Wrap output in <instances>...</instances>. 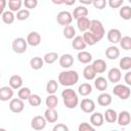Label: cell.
<instances>
[{
  "mask_svg": "<svg viewBox=\"0 0 131 131\" xmlns=\"http://www.w3.org/2000/svg\"><path fill=\"white\" fill-rule=\"evenodd\" d=\"M79 81V74L74 70L62 71L58 75V83L66 87H71Z\"/></svg>",
  "mask_w": 131,
  "mask_h": 131,
  "instance_id": "obj_1",
  "label": "cell"
},
{
  "mask_svg": "<svg viewBox=\"0 0 131 131\" xmlns=\"http://www.w3.org/2000/svg\"><path fill=\"white\" fill-rule=\"evenodd\" d=\"M61 97L63 99V104L67 108H75L79 103V97L75 90L72 88H66L61 92Z\"/></svg>",
  "mask_w": 131,
  "mask_h": 131,
  "instance_id": "obj_2",
  "label": "cell"
},
{
  "mask_svg": "<svg viewBox=\"0 0 131 131\" xmlns=\"http://www.w3.org/2000/svg\"><path fill=\"white\" fill-rule=\"evenodd\" d=\"M88 31H90L99 41L103 38V36L105 34L104 27H103L102 23L100 20H98V19H92V20H90V26H89Z\"/></svg>",
  "mask_w": 131,
  "mask_h": 131,
  "instance_id": "obj_3",
  "label": "cell"
},
{
  "mask_svg": "<svg viewBox=\"0 0 131 131\" xmlns=\"http://www.w3.org/2000/svg\"><path fill=\"white\" fill-rule=\"evenodd\" d=\"M113 93L118 96L120 99L122 100H126L130 97L131 94V90L130 87L128 85H124V84H118L115 85V87L113 88Z\"/></svg>",
  "mask_w": 131,
  "mask_h": 131,
  "instance_id": "obj_4",
  "label": "cell"
},
{
  "mask_svg": "<svg viewBox=\"0 0 131 131\" xmlns=\"http://www.w3.org/2000/svg\"><path fill=\"white\" fill-rule=\"evenodd\" d=\"M11 47H12V50H13L15 53L21 54V53L26 52V50H27V47H28L27 40H26L25 38H21V37L15 38V39L12 41Z\"/></svg>",
  "mask_w": 131,
  "mask_h": 131,
  "instance_id": "obj_5",
  "label": "cell"
},
{
  "mask_svg": "<svg viewBox=\"0 0 131 131\" xmlns=\"http://www.w3.org/2000/svg\"><path fill=\"white\" fill-rule=\"evenodd\" d=\"M56 21L58 23V25H60L62 27L71 25V23L73 21L72 13L69 12V11H60V12H58L57 16H56Z\"/></svg>",
  "mask_w": 131,
  "mask_h": 131,
  "instance_id": "obj_6",
  "label": "cell"
},
{
  "mask_svg": "<svg viewBox=\"0 0 131 131\" xmlns=\"http://www.w3.org/2000/svg\"><path fill=\"white\" fill-rule=\"evenodd\" d=\"M25 108V103L24 100H21L20 98H11L9 101V110L12 113L18 114L21 113Z\"/></svg>",
  "mask_w": 131,
  "mask_h": 131,
  "instance_id": "obj_7",
  "label": "cell"
},
{
  "mask_svg": "<svg viewBox=\"0 0 131 131\" xmlns=\"http://www.w3.org/2000/svg\"><path fill=\"white\" fill-rule=\"evenodd\" d=\"M47 121L45 120L44 116H36L31 121V127L34 130H43L46 127Z\"/></svg>",
  "mask_w": 131,
  "mask_h": 131,
  "instance_id": "obj_8",
  "label": "cell"
},
{
  "mask_svg": "<svg viewBox=\"0 0 131 131\" xmlns=\"http://www.w3.org/2000/svg\"><path fill=\"white\" fill-rule=\"evenodd\" d=\"M107 79L110 82L117 84L121 81L122 79V73L121 70L119 68H112L108 72H107Z\"/></svg>",
  "mask_w": 131,
  "mask_h": 131,
  "instance_id": "obj_9",
  "label": "cell"
},
{
  "mask_svg": "<svg viewBox=\"0 0 131 131\" xmlns=\"http://www.w3.org/2000/svg\"><path fill=\"white\" fill-rule=\"evenodd\" d=\"M117 122L122 127H125V126L129 125L130 122H131V115H130V113L128 111L120 112L118 114V116H117Z\"/></svg>",
  "mask_w": 131,
  "mask_h": 131,
  "instance_id": "obj_10",
  "label": "cell"
},
{
  "mask_svg": "<svg viewBox=\"0 0 131 131\" xmlns=\"http://www.w3.org/2000/svg\"><path fill=\"white\" fill-rule=\"evenodd\" d=\"M58 62H59V66L63 69H69L73 66L74 63V57L72 54L70 53H64L62 54L61 56L58 57Z\"/></svg>",
  "mask_w": 131,
  "mask_h": 131,
  "instance_id": "obj_11",
  "label": "cell"
},
{
  "mask_svg": "<svg viewBox=\"0 0 131 131\" xmlns=\"http://www.w3.org/2000/svg\"><path fill=\"white\" fill-rule=\"evenodd\" d=\"M80 108L87 114H91L92 112H94L95 110V103L92 99L89 98H84L82 99V101L80 102Z\"/></svg>",
  "mask_w": 131,
  "mask_h": 131,
  "instance_id": "obj_12",
  "label": "cell"
},
{
  "mask_svg": "<svg viewBox=\"0 0 131 131\" xmlns=\"http://www.w3.org/2000/svg\"><path fill=\"white\" fill-rule=\"evenodd\" d=\"M26 40H27V43L29 45L35 47V46H38L41 43V36H40V34L38 32L33 31V32H30L28 34Z\"/></svg>",
  "mask_w": 131,
  "mask_h": 131,
  "instance_id": "obj_13",
  "label": "cell"
},
{
  "mask_svg": "<svg viewBox=\"0 0 131 131\" xmlns=\"http://www.w3.org/2000/svg\"><path fill=\"white\" fill-rule=\"evenodd\" d=\"M106 37H107V40L111 43L117 44V43H119L120 39L122 38V33L118 29H111V30H108V32L106 34Z\"/></svg>",
  "mask_w": 131,
  "mask_h": 131,
  "instance_id": "obj_14",
  "label": "cell"
},
{
  "mask_svg": "<svg viewBox=\"0 0 131 131\" xmlns=\"http://www.w3.org/2000/svg\"><path fill=\"white\" fill-rule=\"evenodd\" d=\"M13 97V89L10 86H3L0 88V100L8 101Z\"/></svg>",
  "mask_w": 131,
  "mask_h": 131,
  "instance_id": "obj_15",
  "label": "cell"
},
{
  "mask_svg": "<svg viewBox=\"0 0 131 131\" xmlns=\"http://www.w3.org/2000/svg\"><path fill=\"white\" fill-rule=\"evenodd\" d=\"M104 122L103 115L98 112H92V115L90 116V124L93 127H100L102 126Z\"/></svg>",
  "mask_w": 131,
  "mask_h": 131,
  "instance_id": "obj_16",
  "label": "cell"
},
{
  "mask_svg": "<svg viewBox=\"0 0 131 131\" xmlns=\"http://www.w3.org/2000/svg\"><path fill=\"white\" fill-rule=\"evenodd\" d=\"M44 118L48 123H55L58 119V114L55 111V108L47 107L44 112Z\"/></svg>",
  "mask_w": 131,
  "mask_h": 131,
  "instance_id": "obj_17",
  "label": "cell"
},
{
  "mask_svg": "<svg viewBox=\"0 0 131 131\" xmlns=\"http://www.w3.org/2000/svg\"><path fill=\"white\" fill-rule=\"evenodd\" d=\"M72 46H73L74 49H76L78 51H81V50H84L87 45H86L82 36H75L73 38V41H72Z\"/></svg>",
  "mask_w": 131,
  "mask_h": 131,
  "instance_id": "obj_18",
  "label": "cell"
},
{
  "mask_svg": "<svg viewBox=\"0 0 131 131\" xmlns=\"http://www.w3.org/2000/svg\"><path fill=\"white\" fill-rule=\"evenodd\" d=\"M105 56H106L108 59H111V60L117 59V58L120 56V50H119V48H118L116 45L108 46V47L105 49Z\"/></svg>",
  "mask_w": 131,
  "mask_h": 131,
  "instance_id": "obj_19",
  "label": "cell"
},
{
  "mask_svg": "<svg viewBox=\"0 0 131 131\" xmlns=\"http://www.w3.org/2000/svg\"><path fill=\"white\" fill-rule=\"evenodd\" d=\"M90 26V19L87 16H81L79 18H77V27L79 29L80 32H86L88 31Z\"/></svg>",
  "mask_w": 131,
  "mask_h": 131,
  "instance_id": "obj_20",
  "label": "cell"
},
{
  "mask_svg": "<svg viewBox=\"0 0 131 131\" xmlns=\"http://www.w3.org/2000/svg\"><path fill=\"white\" fill-rule=\"evenodd\" d=\"M9 86L13 89V90H17L23 86V78L19 75H12L9 78Z\"/></svg>",
  "mask_w": 131,
  "mask_h": 131,
  "instance_id": "obj_21",
  "label": "cell"
},
{
  "mask_svg": "<svg viewBox=\"0 0 131 131\" xmlns=\"http://www.w3.org/2000/svg\"><path fill=\"white\" fill-rule=\"evenodd\" d=\"M107 81L104 77H97V78H94V87L98 90V91H105L107 89Z\"/></svg>",
  "mask_w": 131,
  "mask_h": 131,
  "instance_id": "obj_22",
  "label": "cell"
},
{
  "mask_svg": "<svg viewBox=\"0 0 131 131\" xmlns=\"http://www.w3.org/2000/svg\"><path fill=\"white\" fill-rule=\"evenodd\" d=\"M92 67L94 69V71L96 72V74H102L106 71V62L103 59H95L92 63Z\"/></svg>",
  "mask_w": 131,
  "mask_h": 131,
  "instance_id": "obj_23",
  "label": "cell"
},
{
  "mask_svg": "<svg viewBox=\"0 0 131 131\" xmlns=\"http://www.w3.org/2000/svg\"><path fill=\"white\" fill-rule=\"evenodd\" d=\"M82 37H83V39H84L86 45H89V46H93V45H95L97 42H99V40H98L90 31L84 32V34H83Z\"/></svg>",
  "mask_w": 131,
  "mask_h": 131,
  "instance_id": "obj_24",
  "label": "cell"
},
{
  "mask_svg": "<svg viewBox=\"0 0 131 131\" xmlns=\"http://www.w3.org/2000/svg\"><path fill=\"white\" fill-rule=\"evenodd\" d=\"M97 102L101 106H108L112 103V96H111V94L105 93V92H102L101 94L98 95Z\"/></svg>",
  "mask_w": 131,
  "mask_h": 131,
  "instance_id": "obj_25",
  "label": "cell"
},
{
  "mask_svg": "<svg viewBox=\"0 0 131 131\" xmlns=\"http://www.w3.org/2000/svg\"><path fill=\"white\" fill-rule=\"evenodd\" d=\"M77 58L78 60L81 62V63H89L91 60H92V54L88 51H85V50H81L78 52V55H77Z\"/></svg>",
  "mask_w": 131,
  "mask_h": 131,
  "instance_id": "obj_26",
  "label": "cell"
},
{
  "mask_svg": "<svg viewBox=\"0 0 131 131\" xmlns=\"http://www.w3.org/2000/svg\"><path fill=\"white\" fill-rule=\"evenodd\" d=\"M83 77L86 79V80H94V78L96 77V72L94 71L92 64H89V66H86L83 70Z\"/></svg>",
  "mask_w": 131,
  "mask_h": 131,
  "instance_id": "obj_27",
  "label": "cell"
},
{
  "mask_svg": "<svg viewBox=\"0 0 131 131\" xmlns=\"http://www.w3.org/2000/svg\"><path fill=\"white\" fill-rule=\"evenodd\" d=\"M117 112L113 108H107L105 112H104V115H103V119L107 122V123H116L117 122Z\"/></svg>",
  "mask_w": 131,
  "mask_h": 131,
  "instance_id": "obj_28",
  "label": "cell"
},
{
  "mask_svg": "<svg viewBox=\"0 0 131 131\" xmlns=\"http://www.w3.org/2000/svg\"><path fill=\"white\" fill-rule=\"evenodd\" d=\"M88 15V9L84 6V5H80L78 7H76L72 13L73 18H79L81 16H87Z\"/></svg>",
  "mask_w": 131,
  "mask_h": 131,
  "instance_id": "obj_29",
  "label": "cell"
},
{
  "mask_svg": "<svg viewBox=\"0 0 131 131\" xmlns=\"http://www.w3.org/2000/svg\"><path fill=\"white\" fill-rule=\"evenodd\" d=\"M1 17H2V21H3L4 24H6V25H11V24L14 21V19H15L14 13H13L12 11H10V10L4 11V12L1 14Z\"/></svg>",
  "mask_w": 131,
  "mask_h": 131,
  "instance_id": "obj_30",
  "label": "cell"
},
{
  "mask_svg": "<svg viewBox=\"0 0 131 131\" xmlns=\"http://www.w3.org/2000/svg\"><path fill=\"white\" fill-rule=\"evenodd\" d=\"M92 92V86L89 83H82L78 87V93L82 96H87Z\"/></svg>",
  "mask_w": 131,
  "mask_h": 131,
  "instance_id": "obj_31",
  "label": "cell"
},
{
  "mask_svg": "<svg viewBox=\"0 0 131 131\" xmlns=\"http://www.w3.org/2000/svg\"><path fill=\"white\" fill-rule=\"evenodd\" d=\"M30 66L33 70H40L43 68L44 66V60L42 57L39 56H35L30 60Z\"/></svg>",
  "mask_w": 131,
  "mask_h": 131,
  "instance_id": "obj_32",
  "label": "cell"
},
{
  "mask_svg": "<svg viewBox=\"0 0 131 131\" xmlns=\"http://www.w3.org/2000/svg\"><path fill=\"white\" fill-rule=\"evenodd\" d=\"M45 103H46L47 107L55 108L57 106V104H58V98L54 94H48V96L45 99Z\"/></svg>",
  "mask_w": 131,
  "mask_h": 131,
  "instance_id": "obj_33",
  "label": "cell"
},
{
  "mask_svg": "<svg viewBox=\"0 0 131 131\" xmlns=\"http://www.w3.org/2000/svg\"><path fill=\"white\" fill-rule=\"evenodd\" d=\"M119 14L120 16L125 19V20H129L131 18V7L129 5H124L120 8V11H119Z\"/></svg>",
  "mask_w": 131,
  "mask_h": 131,
  "instance_id": "obj_34",
  "label": "cell"
},
{
  "mask_svg": "<svg viewBox=\"0 0 131 131\" xmlns=\"http://www.w3.org/2000/svg\"><path fill=\"white\" fill-rule=\"evenodd\" d=\"M58 89V82L56 80H49L46 84V91L48 94H54Z\"/></svg>",
  "mask_w": 131,
  "mask_h": 131,
  "instance_id": "obj_35",
  "label": "cell"
},
{
  "mask_svg": "<svg viewBox=\"0 0 131 131\" xmlns=\"http://www.w3.org/2000/svg\"><path fill=\"white\" fill-rule=\"evenodd\" d=\"M58 54L56 53V52H54V51H52V52H48V53H46L44 56H43V60H44V62H46V63H48V64H52V63H54L57 59H58Z\"/></svg>",
  "mask_w": 131,
  "mask_h": 131,
  "instance_id": "obj_36",
  "label": "cell"
},
{
  "mask_svg": "<svg viewBox=\"0 0 131 131\" xmlns=\"http://www.w3.org/2000/svg\"><path fill=\"white\" fill-rule=\"evenodd\" d=\"M119 66H120V70H123V71H129L131 69V57L130 56H125V57H122L120 59V62H119Z\"/></svg>",
  "mask_w": 131,
  "mask_h": 131,
  "instance_id": "obj_37",
  "label": "cell"
},
{
  "mask_svg": "<svg viewBox=\"0 0 131 131\" xmlns=\"http://www.w3.org/2000/svg\"><path fill=\"white\" fill-rule=\"evenodd\" d=\"M31 94L32 93H31L30 88L29 87H23V86L18 89V92H17V96L21 100H28V98L30 97Z\"/></svg>",
  "mask_w": 131,
  "mask_h": 131,
  "instance_id": "obj_38",
  "label": "cell"
},
{
  "mask_svg": "<svg viewBox=\"0 0 131 131\" xmlns=\"http://www.w3.org/2000/svg\"><path fill=\"white\" fill-rule=\"evenodd\" d=\"M21 5H23L21 0H8V8L12 12L18 11L20 9Z\"/></svg>",
  "mask_w": 131,
  "mask_h": 131,
  "instance_id": "obj_39",
  "label": "cell"
},
{
  "mask_svg": "<svg viewBox=\"0 0 131 131\" xmlns=\"http://www.w3.org/2000/svg\"><path fill=\"white\" fill-rule=\"evenodd\" d=\"M120 46L124 49V50H130L131 49V37L130 36H124L120 39L119 41Z\"/></svg>",
  "mask_w": 131,
  "mask_h": 131,
  "instance_id": "obj_40",
  "label": "cell"
},
{
  "mask_svg": "<svg viewBox=\"0 0 131 131\" xmlns=\"http://www.w3.org/2000/svg\"><path fill=\"white\" fill-rule=\"evenodd\" d=\"M63 36L67 39H73L76 36V30H75V28L73 26H71V25L66 26L63 28Z\"/></svg>",
  "mask_w": 131,
  "mask_h": 131,
  "instance_id": "obj_41",
  "label": "cell"
},
{
  "mask_svg": "<svg viewBox=\"0 0 131 131\" xmlns=\"http://www.w3.org/2000/svg\"><path fill=\"white\" fill-rule=\"evenodd\" d=\"M30 16V10L27 9V8H24V9H19L18 11H16V19L18 20H26L28 19Z\"/></svg>",
  "mask_w": 131,
  "mask_h": 131,
  "instance_id": "obj_42",
  "label": "cell"
},
{
  "mask_svg": "<svg viewBox=\"0 0 131 131\" xmlns=\"http://www.w3.org/2000/svg\"><path fill=\"white\" fill-rule=\"evenodd\" d=\"M28 101L32 106H39L41 104V97L38 94H31L28 98Z\"/></svg>",
  "mask_w": 131,
  "mask_h": 131,
  "instance_id": "obj_43",
  "label": "cell"
},
{
  "mask_svg": "<svg viewBox=\"0 0 131 131\" xmlns=\"http://www.w3.org/2000/svg\"><path fill=\"white\" fill-rule=\"evenodd\" d=\"M23 4L25 5V7L27 9H34L36 8V6L38 5V0H24Z\"/></svg>",
  "mask_w": 131,
  "mask_h": 131,
  "instance_id": "obj_44",
  "label": "cell"
},
{
  "mask_svg": "<svg viewBox=\"0 0 131 131\" xmlns=\"http://www.w3.org/2000/svg\"><path fill=\"white\" fill-rule=\"evenodd\" d=\"M78 130L79 131H94V127L91 124H88L86 122H83V123H81L79 125Z\"/></svg>",
  "mask_w": 131,
  "mask_h": 131,
  "instance_id": "obj_45",
  "label": "cell"
},
{
  "mask_svg": "<svg viewBox=\"0 0 131 131\" xmlns=\"http://www.w3.org/2000/svg\"><path fill=\"white\" fill-rule=\"evenodd\" d=\"M92 4L96 9H103L106 5V0H92Z\"/></svg>",
  "mask_w": 131,
  "mask_h": 131,
  "instance_id": "obj_46",
  "label": "cell"
},
{
  "mask_svg": "<svg viewBox=\"0 0 131 131\" xmlns=\"http://www.w3.org/2000/svg\"><path fill=\"white\" fill-rule=\"evenodd\" d=\"M123 2H124V0H107L108 6L111 8H114V9L121 7L122 4H123Z\"/></svg>",
  "mask_w": 131,
  "mask_h": 131,
  "instance_id": "obj_47",
  "label": "cell"
},
{
  "mask_svg": "<svg viewBox=\"0 0 131 131\" xmlns=\"http://www.w3.org/2000/svg\"><path fill=\"white\" fill-rule=\"evenodd\" d=\"M52 130H53V131H69V127L66 126L64 124L59 123V124H56V125L53 127Z\"/></svg>",
  "mask_w": 131,
  "mask_h": 131,
  "instance_id": "obj_48",
  "label": "cell"
},
{
  "mask_svg": "<svg viewBox=\"0 0 131 131\" xmlns=\"http://www.w3.org/2000/svg\"><path fill=\"white\" fill-rule=\"evenodd\" d=\"M124 80H125V82H126V85H128V86L131 85V72H130V71H127V73L125 74Z\"/></svg>",
  "mask_w": 131,
  "mask_h": 131,
  "instance_id": "obj_49",
  "label": "cell"
},
{
  "mask_svg": "<svg viewBox=\"0 0 131 131\" xmlns=\"http://www.w3.org/2000/svg\"><path fill=\"white\" fill-rule=\"evenodd\" d=\"M7 5V1L6 0H0V15L4 12V9Z\"/></svg>",
  "mask_w": 131,
  "mask_h": 131,
  "instance_id": "obj_50",
  "label": "cell"
},
{
  "mask_svg": "<svg viewBox=\"0 0 131 131\" xmlns=\"http://www.w3.org/2000/svg\"><path fill=\"white\" fill-rule=\"evenodd\" d=\"M76 1H77V0H63V4L71 6V5H74V4L76 3Z\"/></svg>",
  "mask_w": 131,
  "mask_h": 131,
  "instance_id": "obj_51",
  "label": "cell"
},
{
  "mask_svg": "<svg viewBox=\"0 0 131 131\" xmlns=\"http://www.w3.org/2000/svg\"><path fill=\"white\" fill-rule=\"evenodd\" d=\"M79 2L83 5H89L92 4V0H79Z\"/></svg>",
  "mask_w": 131,
  "mask_h": 131,
  "instance_id": "obj_52",
  "label": "cell"
},
{
  "mask_svg": "<svg viewBox=\"0 0 131 131\" xmlns=\"http://www.w3.org/2000/svg\"><path fill=\"white\" fill-rule=\"evenodd\" d=\"M52 3H54L55 5H60V4H63V0H51Z\"/></svg>",
  "mask_w": 131,
  "mask_h": 131,
  "instance_id": "obj_53",
  "label": "cell"
},
{
  "mask_svg": "<svg viewBox=\"0 0 131 131\" xmlns=\"http://www.w3.org/2000/svg\"><path fill=\"white\" fill-rule=\"evenodd\" d=\"M0 77H1V74H0Z\"/></svg>",
  "mask_w": 131,
  "mask_h": 131,
  "instance_id": "obj_54",
  "label": "cell"
}]
</instances>
